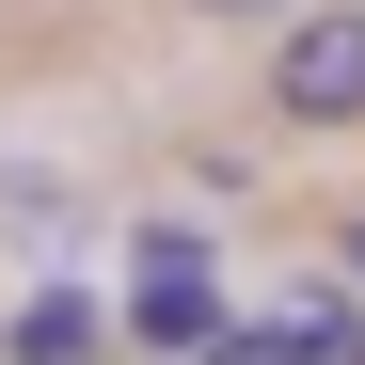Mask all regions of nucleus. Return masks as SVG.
Masks as SVG:
<instances>
[{
  "mask_svg": "<svg viewBox=\"0 0 365 365\" xmlns=\"http://www.w3.org/2000/svg\"><path fill=\"white\" fill-rule=\"evenodd\" d=\"M270 111H286V128H365V0H302V16H286Z\"/></svg>",
  "mask_w": 365,
  "mask_h": 365,
  "instance_id": "nucleus-1",
  "label": "nucleus"
},
{
  "mask_svg": "<svg viewBox=\"0 0 365 365\" xmlns=\"http://www.w3.org/2000/svg\"><path fill=\"white\" fill-rule=\"evenodd\" d=\"M128 334H143V349H207V334H222V286H207V255H191L175 222L143 238V286H128Z\"/></svg>",
  "mask_w": 365,
  "mask_h": 365,
  "instance_id": "nucleus-2",
  "label": "nucleus"
},
{
  "mask_svg": "<svg viewBox=\"0 0 365 365\" xmlns=\"http://www.w3.org/2000/svg\"><path fill=\"white\" fill-rule=\"evenodd\" d=\"M96 349H111V302L96 286H32L16 334H0V365H96Z\"/></svg>",
  "mask_w": 365,
  "mask_h": 365,
  "instance_id": "nucleus-3",
  "label": "nucleus"
},
{
  "mask_svg": "<svg viewBox=\"0 0 365 365\" xmlns=\"http://www.w3.org/2000/svg\"><path fill=\"white\" fill-rule=\"evenodd\" d=\"M349 302H365L349 270H318V286H286V349H302V365H365V318H349Z\"/></svg>",
  "mask_w": 365,
  "mask_h": 365,
  "instance_id": "nucleus-4",
  "label": "nucleus"
},
{
  "mask_svg": "<svg viewBox=\"0 0 365 365\" xmlns=\"http://www.w3.org/2000/svg\"><path fill=\"white\" fill-rule=\"evenodd\" d=\"M191 365H302V349H286V334H207Z\"/></svg>",
  "mask_w": 365,
  "mask_h": 365,
  "instance_id": "nucleus-5",
  "label": "nucleus"
},
{
  "mask_svg": "<svg viewBox=\"0 0 365 365\" xmlns=\"http://www.w3.org/2000/svg\"><path fill=\"white\" fill-rule=\"evenodd\" d=\"M334 270H349V286H365V207H349V222H334Z\"/></svg>",
  "mask_w": 365,
  "mask_h": 365,
  "instance_id": "nucleus-6",
  "label": "nucleus"
},
{
  "mask_svg": "<svg viewBox=\"0 0 365 365\" xmlns=\"http://www.w3.org/2000/svg\"><path fill=\"white\" fill-rule=\"evenodd\" d=\"M191 16H286V0H191Z\"/></svg>",
  "mask_w": 365,
  "mask_h": 365,
  "instance_id": "nucleus-7",
  "label": "nucleus"
}]
</instances>
